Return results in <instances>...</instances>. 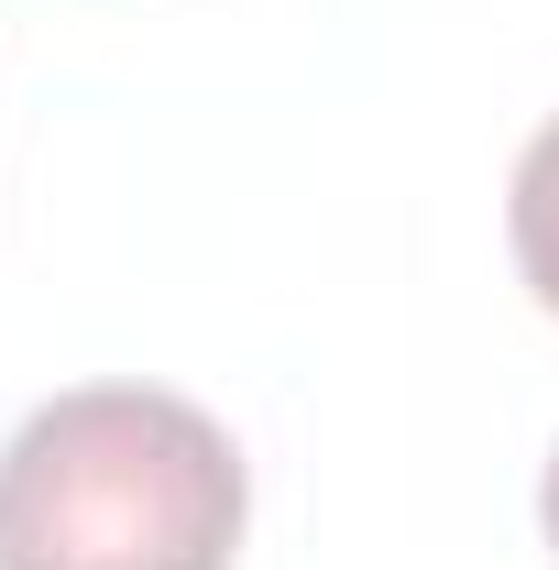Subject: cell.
<instances>
[{
  "mask_svg": "<svg viewBox=\"0 0 559 570\" xmlns=\"http://www.w3.org/2000/svg\"><path fill=\"white\" fill-rule=\"evenodd\" d=\"M242 450L165 384H77L0 450V570H231Z\"/></svg>",
  "mask_w": 559,
  "mask_h": 570,
  "instance_id": "cell-1",
  "label": "cell"
},
{
  "mask_svg": "<svg viewBox=\"0 0 559 570\" xmlns=\"http://www.w3.org/2000/svg\"><path fill=\"white\" fill-rule=\"evenodd\" d=\"M504 230H516V275L538 285V307L559 318V121L527 154H516V198H504Z\"/></svg>",
  "mask_w": 559,
  "mask_h": 570,
  "instance_id": "cell-2",
  "label": "cell"
},
{
  "mask_svg": "<svg viewBox=\"0 0 559 570\" xmlns=\"http://www.w3.org/2000/svg\"><path fill=\"white\" fill-rule=\"evenodd\" d=\"M538 504H549V549H559V450H549V494H538Z\"/></svg>",
  "mask_w": 559,
  "mask_h": 570,
  "instance_id": "cell-3",
  "label": "cell"
}]
</instances>
